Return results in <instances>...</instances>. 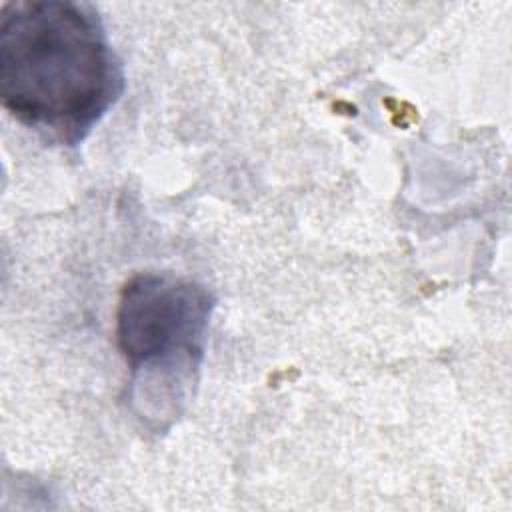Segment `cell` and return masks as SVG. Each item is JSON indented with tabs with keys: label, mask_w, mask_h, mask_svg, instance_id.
Returning a JSON list of instances; mask_svg holds the SVG:
<instances>
[{
	"label": "cell",
	"mask_w": 512,
	"mask_h": 512,
	"mask_svg": "<svg viewBox=\"0 0 512 512\" xmlns=\"http://www.w3.org/2000/svg\"><path fill=\"white\" fill-rule=\"evenodd\" d=\"M122 90V64L92 4L12 0L2 6L0 100L20 124L76 146Z\"/></svg>",
	"instance_id": "obj_1"
},
{
	"label": "cell",
	"mask_w": 512,
	"mask_h": 512,
	"mask_svg": "<svg viewBox=\"0 0 512 512\" xmlns=\"http://www.w3.org/2000/svg\"><path fill=\"white\" fill-rule=\"evenodd\" d=\"M214 298L170 274H138L120 294L116 340L142 384H186L200 366Z\"/></svg>",
	"instance_id": "obj_2"
}]
</instances>
